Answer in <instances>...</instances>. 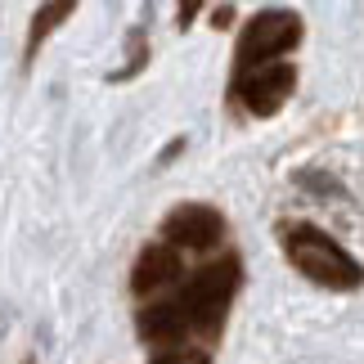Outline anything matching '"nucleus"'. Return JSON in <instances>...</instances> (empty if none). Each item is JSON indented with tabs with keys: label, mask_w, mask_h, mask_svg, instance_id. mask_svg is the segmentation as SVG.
Segmentation results:
<instances>
[{
	"label": "nucleus",
	"mask_w": 364,
	"mask_h": 364,
	"mask_svg": "<svg viewBox=\"0 0 364 364\" xmlns=\"http://www.w3.org/2000/svg\"><path fill=\"white\" fill-rule=\"evenodd\" d=\"M239 257H225L216 265H207L189 279L176 297L166 301H153L139 311V338L144 342H158V346H180L189 333H216L225 324V311L239 292Z\"/></svg>",
	"instance_id": "f257e3e1"
},
{
	"label": "nucleus",
	"mask_w": 364,
	"mask_h": 364,
	"mask_svg": "<svg viewBox=\"0 0 364 364\" xmlns=\"http://www.w3.org/2000/svg\"><path fill=\"white\" fill-rule=\"evenodd\" d=\"M301 41V18L288 9H261L257 18L243 27V41H239V77L257 73V68H270V63H284L288 50H297Z\"/></svg>",
	"instance_id": "7ed1b4c3"
},
{
	"label": "nucleus",
	"mask_w": 364,
	"mask_h": 364,
	"mask_svg": "<svg viewBox=\"0 0 364 364\" xmlns=\"http://www.w3.org/2000/svg\"><path fill=\"white\" fill-rule=\"evenodd\" d=\"M149 364H212V360H207V351H198V346H162Z\"/></svg>",
	"instance_id": "6e6552de"
},
{
	"label": "nucleus",
	"mask_w": 364,
	"mask_h": 364,
	"mask_svg": "<svg viewBox=\"0 0 364 364\" xmlns=\"http://www.w3.org/2000/svg\"><path fill=\"white\" fill-rule=\"evenodd\" d=\"M220 239H225V216H220L216 207H207V203H185V207H176V212L162 220V243L176 247V252L180 247L207 252Z\"/></svg>",
	"instance_id": "20e7f679"
},
{
	"label": "nucleus",
	"mask_w": 364,
	"mask_h": 364,
	"mask_svg": "<svg viewBox=\"0 0 364 364\" xmlns=\"http://www.w3.org/2000/svg\"><path fill=\"white\" fill-rule=\"evenodd\" d=\"M68 14H73V5H68V0H59V5H41L36 9V23H32V36H27V59H32V54L41 50V41H46L54 27H59Z\"/></svg>",
	"instance_id": "0eeeda50"
},
{
	"label": "nucleus",
	"mask_w": 364,
	"mask_h": 364,
	"mask_svg": "<svg viewBox=\"0 0 364 364\" xmlns=\"http://www.w3.org/2000/svg\"><path fill=\"white\" fill-rule=\"evenodd\" d=\"M180 274H185V270H180V252L166 247V243H153V247L139 252V261H135V270H131V292L149 297V292L176 284Z\"/></svg>",
	"instance_id": "423d86ee"
},
{
	"label": "nucleus",
	"mask_w": 364,
	"mask_h": 364,
	"mask_svg": "<svg viewBox=\"0 0 364 364\" xmlns=\"http://www.w3.org/2000/svg\"><path fill=\"white\" fill-rule=\"evenodd\" d=\"M284 252L292 261V270H301L311 284L333 288V292H355L364 284V265L346 252L333 234L319 225H292L284 234Z\"/></svg>",
	"instance_id": "f03ea898"
},
{
	"label": "nucleus",
	"mask_w": 364,
	"mask_h": 364,
	"mask_svg": "<svg viewBox=\"0 0 364 364\" xmlns=\"http://www.w3.org/2000/svg\"><path fill=\"white\" fill-rule=\"evenodd\" d=\"M292 86H297V68L292 63H270V68H257V73L239 77V100H243L247 113L274 117L279 108L288 104Z\"/></svg>",
	"instance_id": "39448f33"
}]
</instances>
